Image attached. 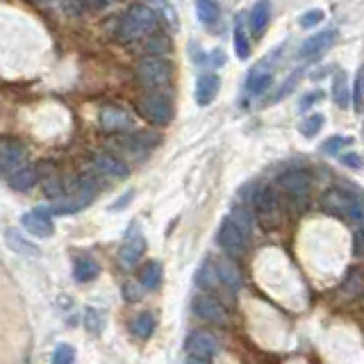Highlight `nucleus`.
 I'll list each match as a JSON object with an SVG mask.
<instances>
[{
	"label": "nucleus",
	"instance_id": "obj_42",
	"mask_svg": "<svg viewBox=\"0 0 364 364\" xmlns=\"http://www.w3.org/2000/svg\"><path fill=\"white\" fill-rule=\"evenodd\" d=\"M142 289H144V284H132V282H127L125 287H123V299L125 301H130V303H137L142 299Z\"/></svg>",
	"mask_w": 364,
	"mask_h": 364
},
{
	"label": "nucleus",
	"instance_id": "obj_14",
	"mask_svg": "<svg viewBox=\"0 0 364 364\" xmlns=\"http://www.w3.org/2000/svg\"><path fill=\"white\" fill-rule=\"evenodd\" d=\"M358 199H360V196L349 192V189H330V192L323 194L321 208L326 210L328 214H332V216H339V219H349L353 205H356Z\"/></svg>",
	"mask_w": 364,
	"mask_h": 364
},
{
	"label": "nucleus",
	"instance_id": "obj_47",
	"mask_svg": "<svg viewBox=\"0 0 364 364\" xmlns=\"http://www.w3.org/2000/svg\"><path fill=\"white\" fill-rule=\"evenodd\" d=\"M210 62H212V64H219V66H221V64H225V55H223V51H214Z\"/></svg>",
	"mask_w": 364,
	"mask_h": 364
},
{
	"label": "nucleus",
	"instance_id": "obj_26",
	"mask_svg": "<svg viewBox=\"0 0 364 364\" xmlns=\"http://www.w3.org/2000/svg\"><path fill=\"white\" fill-rule=\"evenodd\" d=\"M162 275H164L162 264L157 262V260H151V262H146L144 267H142V271H139V282L144 284V289L155 291L162 284Z\"/></svg>",
	"mask_w": 364,
	"mask_h": 364
},
{
	"label": "nucleus",
	"instance_id": "obj_19",
	"mask_svg": "<svg viewBox=\"0 0 364 364\" xmlns=\"http://www.w3.org/2000/svg\"><path fill=\"white\" fill-rule=\"evenodd\" d=\"M94 166H96V171L105 175V178H114V180H123L130 175V169H127V164L121 160V157H116L112 153H103V155H98L96 160H94Z\"/></svg>",
	"mask_w": 364,
	"mask_h": 364
},
{
	"label": "nucleus",
	"instance_id": "obj_36",
	"mask_svg": "<svg viewBox=\"0 0 364 364\" xmlns=\"http://www.w3.org/2000/svg\"><path fill=\"white\" fill-rule=\"evenodd\" d=\"M321 21H326V14L321 12V9H310V12H305L299 16V25L305 27V30H310V27H317Z\"/></svg>",
	"mask_w": 364,
	"mask_h": 364
},
{
	"label": "nucleus",
	"instance_id": "obj_20",
	"mask_svg": "<svg viewBox=\"0 0 364 364\" xmlns=\"http://www.w3.org/2000/svg\"><path fill=\"white\" fill-rule=\"evenodd\" d=\"M214 267H216V273H219V278H221L225 289H228V291H239L241 289V273L237 269V264L230 260V255H228V258H216Z\"/></svg>",
	"mask_w": 364,
	"mask_h": 364
},
{
	"label": "nucleus",
	"instance_id": "obj_7",
	"mask_svg": "<svg viewBox=\"0 0 364 364\" xmlns=\"http://www.w3.org/2000/svg\"><path fill=\"white\" fill-rule=\"evenodd\" d=\"M216 351H219V341L212 332L208 330H194L189 337L184 339V353H187V360L189 362H199V364H205V362H212Z\"/></svg>",
	"mask_w": 364,
	"mask_h": 364
},
{
	"label": "nucleus",
	"instance_id": "obj_11",
	"mask_svg": "<svg viewBox=\"0 0 364 364\" xmlns=\"http://www.w3.org/2000/svg\"><path fill=\"white\" fill-rule=\"evenodd\" d=\"M337 39H339V32L337 30H323V32H317V34H312L308 37L305 42L301 44L299 48V57L303 62H314V60H319L321 55H326L330 48L337 44Z\"/></svg>",
	"mask_w": 364,
	"mask_h": 364
},
{
	"label": "nucleus",
	"instance_id": "obj_24",
	"mask_svg": "<svg viewBox=\"0 0 364 364\" xmlns=\"http://www.w3.org/2000/svg\"><path fill=\"white\" fill-rule=\"evenodd\" d=\"M98 275H101V264H98L94 258H89V255H82V258L75 260V264H73L75 282H80V284L94 282Z\"/></svg>",
	"mask_w": 364,
	"mask_h": 364
},
{
	"label": "nucleus",
	"instance_id": "obj_18",
	"mask_svg": "<svg viewBox=\"0 0 364 364\" xmlns=\"http://www.w3.org/2000/svg\"><path fill=\"white\" fill-rule=\"evenodd\" d=\"M221 92V77L216 73H203L196 80V89H194V101L201 107H208L216 101V96Z\"/></svg>",
	"mask_w": 364,
	"mask_h": 364
},
{
	"label": "nucleus",
	"instance_id": "obj_6",
	"mask_svg": "<svg viewBox=\"0 0 364 364\" xmlns=\"http://www.w3.org/2000/svg\"><path fill=\"white\" fill-rule=\"evenodd\" d=\"M275 184H278V189L287 196L291 203L305 205L312 192V175L303 169H289L280 175Z\"/></svg>",
	"mask_w": 364,
	"mask_h": 364
},
{
	"label": "nucleus",
	"instance_id": "obj_22",
	"mask_svg": "<svg viewBox=\"0 0 364 364\" xmlns=\"http://www.w3.org/2000/svg\"><path fill=\"white\" fill-rule=\"evenodd\" d=\"M251 34L253 39H260L264 32H267V27H269V21H271V3L269 0H258V3L253 5L251 9Z\"/></svg>",
	"mask_w": 364,
	"mask_h": 364
},
{
	"label": "nucleus",
	"instance_id": "obj_2",
	"mask_svg": "<svg viewBox=\"0 0 364 364\" xmlns=\"http://www.w3.org/2000/svg\"><path fill=\"white\" fill-rule=\"evenodd\" d=\"M134 80L142 89H166L173 80V64L164 55L144 57L134 68Z\"/></svg>",
	"mask_w": 364,
	"mask_h": 364
},
{
	"label": "nucleus",
	"instance_id": "obj_45",
	"mask_svg": "<svg viewBox=\"0 0 364 364\" xmlns=\"http://www.w3.org/2000/svg\"><path fill=\"white\" fill-rule=\"evenodd\" d=\"M149 3H153L155 7H160L162 12L169 14V21H175V18H173V12H171V3H169V0H149Z\"/></svg>",
	"mask_w": 364,
	"mask_h": 364
},
{
	"label": "nucleus",
	"instance_id": "obj_43",
	"mask_svg": "<svg viewBox=\"0 0 364 364\" xmlns=\"http://www.w3.org/2000/svg\"><path fill=\"white\" fill-rule=\"evenodd\" d=\"M323 98H326V92L317 89V92H312V94H308V96H303V98H301V103H299V107L305 112V110H310V107H312L314 103L323 101Z\"/></svg>",
	"mask_w": 364,
	"mask_h": 364
},
{
	"label": "nucleus",
	"instance_id": "obj_30",
	"mask_svg": "<svg viewBox=\"0 0 364 364\" xmlns=\"http://www.w3.org/2000/svg\"><path fill=\"white\" fill-rule=\"evenodd\" d=\"M196 284H199V287L205 289V291H216V287H219V284L223 287V282L219 278V273H216L214 264H203L201 271H196Z\"/></svg>",
	"mask_w": 364,
	"mask_h": 364
},
{
	"label": "nucleus",
	"instance_id": "obj_16",
	"mask_svg": "<svg viewBox=\"0 0 364 364\" xmlns=\"http://www.w3.org/2000/svg\"><path fill=\"white\" fill-rule=\"evenodd\" d=\"M21 223L32 237H39V239L53 237V232H55V223L51 219V212H48L46 208H34L30 212H25L21 216Z\"/></svg>",
	"mask_w": 364,
	"mask_h": 364
},
{
	"label": "nucleus",
	"instance_id": "obj_10",
	"mask_svg": "<svg viewBox=\"0 0 364 364\" xmlns=\"http://www.w3.org/2000/svg\"><path fill=\"white\" fill-rule=\"evenodd\" d=\"M144 251H146V237L139 230V225L132 221L130 228H127V232H125L123 246L119 249V264L125 269H132L134 264L142 260Z\"/></svg>",
	"mask_w": 364,
	"mask_h": 364
},
{
	"label": "nucleus",
	"instance_id": "obj_5",
	"mask_svg": "<svg viewBox=\"0 0 364 364\" xmlns=\"http://www.w3.org/2000/svg\"><path fill=\"white\" fill-rule=\"evenodd\" d=\"M249 239L251 234L246 232L232 216H225L219 225V232H216V241H219L221 251L225 255H230V258H241L246 249H249Z\"/></svg>",
	"mask_w": 364,
	"mask_h": 364
},
{
	"label": "nucleus",
	"instance_id": "obj_46",
	"mask_svg": "<svg viewBox=\"0 0 364 364\" xmlns=\"http://www.w3.org/2000/svg\"><path fill=\"white\" fill-rule=\"evenodd\" d=\"M356 255H360V253H364V228H358L356 230Z\"/></svg>",
	"mask_w": 364,
	"mask_h": 364
},
{
	"label": "nucleus",
	"instance_id": "obj_25",
	"mask_svg": "<svg viewBox=\"0 0 364 364\" xmlns=\"http://www.w3.org/2000/svg\"><path fill=\"white\" fill-rule=\"evenodd\" d=\"M155 328H157V319H155L153 312H142V314H137V317L132 319V323H130L132 334H134L137 339H142V341L151 339L153 332H155Z\"/></svg>",
	"mask_w": 364,
	"mask_h": 364
},
{
	"label": "nucleus",
	"instance_id": "obj_8",
	"mask_svg": "<svg viewBox=\"0 0 364 364\" xmlns=\"http://www.w3.org/2000/svg\"><path fill=\"white\" fill-rule=\"evenodd\" d=\"M192 310L199 319L208 321V323H214V326H225L228 323V312H225L223 303L216 299V296H210V294H196L194 301H192Z\"/></svg>",
	"mask_w": 364,
	"mask_h": 364
},
{
	"label": "nucleus",
	"instance_id": "obj_39",
	"mask_svg": "<svg viewBox=\"0 0 364 364\" xmlns=\"http://www.w3.org/2000/svg\"><path fill=\"white\" fill-rule=\"evenodd\" d=\"M149 51L157 53V55H166V53H171V39L166 37V34H155L151 37V42H149Z\"/></svg>",
	"mask_w": 364,
	"mask_h": 364
},
{
	"label": "nucleus",
	"instance_id": "obj_32",
	"mask_svg": "<svg viewBox=\"0 0 364 364\" xmlns=\"http://www.w3.org/2000/svg\"><path fill=\"white\" fill-rule=\"evenodd\" d=\"M71 189H73V187L64 184L62 178H51V180H46V184H44V194L48 196V199H53V201H62Z\"/></svg>",
	"mask_w": 364,
	"mask_h": 364
},
{
	"label": "nucleus",
	"instance_id": "obj_21",
	"mask_svg": "<svg viewBox=\"0 0 364 364\" xmlns=\"http://www.w3.org/2000/svg\"><path fill=\"white\" fill-rule=\"evenodd\" d=\"M5 180L9 184V189H14V192H30L32 187L39 182V169H34V166H21V169H16L14 173H9L5 175Z\"/></svg>",
	"mask_w": 364,
	"mask_h": 364
},
{
	"label": "nucleus",
	"instance_id": "obj_23",
	"mask_svg": "<svg viewBox=\"0 0 364 364\" xmlns=\"http://www.w3.org/2000/svg\"><path fill=\"white\" fill-rule=\"evenodd\" d=\"M232 46H234V55H237L241 62H246V60L251 57V39H249V32H246L244 14H237V16H234Z\"/></svg>",
	"mask_w": 364,
	"mask_h": 364
},
{
	"label": "nucleus",
	"instance_id": "obj_12",
	"mask_svg": "<svg viewBox=\"0 0 364 364\" xmlns=\"http://www.w3.org/2000/svg\"><path fill=\"white\" fill-rule=\"evenodd\" d=\"M25 164H27L25 146L18 139H14V137H3V142H0V169H3V175L14 173Z\"/></svg>",
	"mask_w": 364,
	"mask_h": 364
},
{
	"label": "nucleus",
	"instance_id": "obj_9",
	"mask_svg": "<svg viewBox=\"0 0 364 364\" xmlns=\"http://www.w3.org/2000/svg\"><path fill=\"white\" fill-rule=\"evenodd\" d=\"M160 142H162V137L153 130H130V132H125V137H121V139H116V146H121V151H125L132 157H144Z\"/></svg>",
	"mask_w": 364,
	"mask_h": 364
},
{
	"label": "nucleus",
	"instance_id": "obj_13",
	"mask_svg": "<svg viewBox=\"0 0 364 364\" xmlns=\"http://www.w3.org/2000/svg\"><path fill=\"white\" fill-rule=\"evenodd\" d=\"M251 205L262 221H267V223L278 221V199H275V192L271 187H264V184L255 187L251 194Z\"/></svg>",
	"mask_w": 364,
	"mask_h": 364
},
{
	"label": "nucleus",
	"instance_id": "obj_44",
	"mask_svg": "<svg viewBox=\"0 0 364 364\" xmlns=\"http://www.w3.org/2000/svg\"><path fill=\"white\" fill-rule=\"evenodd\" d=\"M134 199V189H127L121 199H116V203L114 205H110V212H119V210H123V208H127V205H130V201Z\"/></svg>",
	"mask_w": 364,
	"mask_h": 364
},
{
	"label": "nucleus",
	"instance_id": "obj_3",
	"mask_svg": "<svg viewBox=\"0 0 364 364\" xmlns=\"http://www.w3.org/2000/svg\"><path fill=\"white\" fill-rule=\"evenodd\" d=\"M101 194V182H98L94 175L84 173L75 180L73 189L68 192L62 201H55L53 214H75L96 201V196Z\"/></svg>",
	"mask_w": 364,
	"mask_h": 364
},
{
	"label": "nucleus",
	"instance_id": "obj_29",
	"mask_svg": "<svg viewBox=\"0 0 364 364\" xmlns=\"http://www.w3.org/2000/svg\"><path fill=\"white\" fill-rule=\"evenodd\" d=\"M196 16H199V21L203 25H216L221 18V9L219 5L214 3V0H196Z\"/></svg>",
	"mask_w": 364,
	"mask_h": 364
},
{
	"label": "nucleus",
	"instance_id": "obj_40",
	"mask_svg": "<svg viewBox=\"0 0 364 364\" xmlns=\"http://www.w3.org/2000/svg\"><path fill=\"white\" fill-rule=\"evenodd\" d=\"M230 216H232V219L234 221H237L239 225H241V228L246 230V232H253V216L249 214V210H244V208H234L232 212H230Z\"/></svg>",
	"mask_w": 364,
	"mask_h": 364
},
{
	"label": "nucleus",
	"instance_id": "obj_15",
	"mask_svg": "<svg viewBox=\"0 0 364 364\" xmlns=\"http://www.w3.org/2000/svg\"><path fill=\"white\" fill-rule=\"evenodd\" d=\"M98 121H101V127L105 132H130L134 130V121L127 110L119 105H105L101 114H98Z\"/></svg>",
	"mask_w": 364,
	"mask_h": 364
},
{
	"label": "nucleus",
	"instance_id": "obj_48",
	"mask_svg": "<svg viewBox=\"0 0 364 364\" xmlns=\"http://www.w3.org/2000/svg\"><path fill=\"white\" fill-rule=\"evenodd\" d=\"M103 3H114V0H103Z\"/></svg>",
	"mask_w": 364,
	"mask_h": 364
},
{
	"label": "nucleus",
	"instance_id": "obj_4",
	"mask_svg": "<svg viewBox=\"0 0 364 364\" xmlns=\"http://www.w3.org/2000/svg\"><path fill=\"white\" fill-rule=\"evenodd\" d=\"M137 107H139V114L144 116L146 121H151L153 125H169L173 121V98L169 92L164 89H151L146 92L139 103H137Z\"/></svg>",
	"mask_w": 364,
	"mask_h": 364
},
{
	"label": "nucleus",
	"instance_id": "obj_37",
	"mask_svg": "<svg viewBox=\"0 0 364 364\" xmlns=\"http://www.w3.org/2000/svg\"><path fill=\"white\" fill-rule=\"evenodd\" d=\"M84 326L87 330H89L92 334H101L103 330V317H101V312H98L96 308H89L84 314Z\"/></svg>",
	"mask_w": 364,
	"mask_h": 364
},
{
	"label": "nucleus",
	"instance_id": "obj_31",
	"mask_svg": "<svg viewBox=\"0 0 364 364\" xmlns=\"http://www.w3.org/2000/svg\"><path fill=\"white\" fill-rule=\"evenodd\" d=\"M323 125H326L323 114H308L299 123V132H301V137H305V139H314V137L323 130Z\"/></svg>",
	"mask_w": 364,
	"mask_h": 364
},
{
	"label": "nucleus",
	"instance_id": "obj_1",
	"mask_svg": "<svg viewBox=\"0 0 364 364\" xmlns=\"http://www.w3.org/2000/svg\"><path fill=\"white\" fill-rule=\"evenodd\" d=\"M155 27H157V14L149 5L137 3L123 14L116 34H119L121 42H137V39L149 37Z\"/></svg>",
	"mask_w": 364,
	"mask_h": 364
},
{
	"label": "nucleus",
	"instance_id": "obj_33",
	"mask_svg": "<svg viewBox=\"0 0 364 364\" xmlns=\"http://www.w3.org/2000/svg\"><path fill=\"white\" fill-rule=\"evenodd\" d=\"M353 142H356L353 137H341V134H339V137H330V139L321 146V153H323V155H339L344 149H349V146H353Z\"/></svg>",
	"mask_w": 364,
	"mask_h": 364
},
{
	"label": "nucleus",
	"instance_id": "obj_28",
	"mask_svg": "<svg viewBox=\"0 0 364 364\" xmlns=\"http://www.w3.org/2000/svg\"><path fill=\"white\" fill-rule=\"evenodd\" d=\"M5 241H7L9 249H12L14 253H18V255H27V258H34V255H39L37 246L27 241L23 234L16 232L14 228H7L5 230Z\"/></svg>",
	"mask_w": 364,
	"mask_h": 364
},
{
	"label": "nucleus",
	"instance_id": "obj_27",
	"mask_svg": "<svg viewBox=\"0 0 364 364\" xmlns=\"http://www.w3.org/2000/svg\"><path fill=\"white\" fill-rule=\"evenodd\" d=\"M330 94H332L334 105L341 107V110H346L349 103H351V96H353L351 87H349V77H346V73H334Z\"/></svg>",
	"mask_w": 364,
	"mask_h": 364
},
{
	"label": "nucleus",
	"instance_id": "obj_34",
	"mask_svg": "<svg viewBox=\"0 0 364 364\" xmlns=\"http://www.w3.org/2000/svg\"><path fill=\"white\" fill-rule=\"evenodd\" d=\"M301 77H303V71H301V68H299V71H294V73H291V77H287V80H284V82L280 84V89L275 92V96L271 98V103H280L282 98L287 96L289 92H294V89H296V84L301 82Z\"/></svg>",
	"mask_w": 364,
	"mask_h": 364
},
{
	"label": "nucleus",
	"instance_id": "obj_38",
	"mask_svg": "<svg viewBox=\"0 0 364 364\" xmlns=\"http://www.w3.org/2000/svg\"><path fill=\"white\" fill-rule=\"evenodd\" d=\"M362 105H364V66L358 71L356 87H353V107H356V112H362Z\"/></svg>",
	"mask_w": 364,
	"mask_h": 364
},
{
	"label": "nucleus",
	"instance_id": "obj_35",
	"mask_svg": "<svg viewBox=\"0 0 364 364\" xmlns=\"http://www.w3.org/2000/svg\"><path fill=\"white\" fill-rule=\"evenodd\" d=\"M75 360V349L71 344H57L53 351V362L55 364H71Z\"/></svg>",
	"mask_w": 364,
	"mask_h": 364
},
{
	"label": "nucleus",
	"instance_id": "obj_17",
	"mask_svg": "<svg viewBox=\"0 0 364 364\" xmlns=\"http://www.w3.org/2000/svg\"><path fill=\"white\" fill-rule=\"evenodd\" d=\"M271 57L273 55H269L267 60H262L249 73V77H246V92H249V94L260 96V94H264L271 87V82H273V68H275V60L271 62Z\"/></svg>",
	"mask_w": 364,
	"mask_h": 364
},
{
	"label": "nucleus",
	"instance_id": "obj_41",
	"mask_svg": "<svg viewBox=\"0 0 364 364\" xmlns=\"http://www.w3.org/2000/svg\"><path fill=\"white\" fill-rule=\"evenodd\" d=\"M339 160H341L344 166H349L351 171H362L364 169V160H362V155H358V153H344V155H339Z\"/></svg>",
	"mask_w": 364,
	"mask_h": 364
}]
</instances>
